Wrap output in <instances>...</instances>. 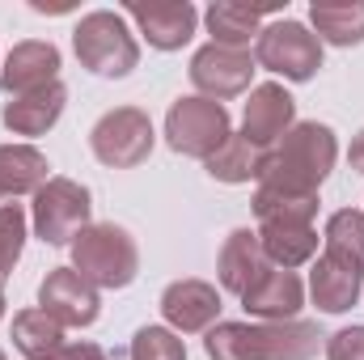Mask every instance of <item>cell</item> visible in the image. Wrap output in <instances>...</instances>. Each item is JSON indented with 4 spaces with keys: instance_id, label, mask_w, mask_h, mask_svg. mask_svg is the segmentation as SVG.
Here are the masks:
<instances>
[{
    "instance_id": "obj_1",
    "label": "cell",
    "mask_w": 364,
    "mask_h": 360,
    "mask_svg": "<svg viewBox=\"0 0 364 360\" xmlns=\"http://www.w3.org/2000/svg\"><path fill=\"white\" fill-rule=\"evenodd\" d=\"M335 162H339V140L326 123H292L263 153L259 186L284 195H318Z\"/></svg>"
},
{
    "instance_id": "obj_2",
    "label": "cell",
    "mask_w": 364,
    "mask_h": 360,
    "mask_svg": "<svg viewBox=\"0 0 364 360\" xmlns=\"http://www.w3.org/2000/svg\"><path fill=\"white\" fill-rule=\"evenodd\" d=\"M318 322H216L203 339L208 360H314L322 348Z\"/></svg>"
},
{
    "instance_id": "obj_3",
    "label": "cell",
    "mask_w": 364,
    "mask_h": 360,
    "mask_svg": "<svg viewBox=\"0 0 364 360\" xmlns=\"http://www.w3.org/2000/svg\"><path fill=\"white\" fill-rule=\"evenodd\" d=\"M255 216H259V246L272 268H301L318 255V195H284V191H255Z\"/></svg>"
},
{
    "instance_id": "obj_4",
    "label": "cell",
    "mask_w": 364,
    "mask_h": 360,
    "mask_svg": "<svg viewBox=\"0 0 364 360\" xmlns=\"http://www.w3.org/2000/svg\"><path fill=\"white\" fill-rule=\"evenodd\" d=\"M73 47H77V60L93 77H106V81H119L140 64V43L132 38L127 17L114 9L85 13L73 30Z\"/></svg>"
},
{
    "instance_id": "obj_5",
    "label": "cell",
    "mask_w": 364,
    "mask_h": 360,
    "mask_svg": "<svg viewBox=\"0 0 364 360\" xmlns=\"http://www.w3.org/2000/svg\"><path fill=\"white\" fill-rule=\"evenodd\" d=\"M73 268L90 280L93 288H127L140 275V250L132 233L114 221H102L77 233L73 242Z\"/></svg>"
},
{
    "instance_id": "obj_6",
    "label": "cell",
    "mask_w": 364,
    "mask_h": 360,
    "mask_svg": "<svg viewBox=\"0 0 364 360\" xmlns=\"http://www.w3.org/2000/svg\"><path fill=\"white\" fill-rule=\"evenodd\" d=\"M229 136H233V119L212 97H178L166 115V144L182 157L208 162Z\"/></svg>"
},
{
    "instance_id": "obj_7",
    "label": "cell",
    "mask_w": 364,
    "mask_h": 360,
    "mask_svg": "<svg viewBox=\"0 0 364 360\" xmlns=\"http://www.w3.org/2000/svg\"><path fill=\"white\" fill-rule=\"evenodd\" d=\"M153 119L140 110V106H114L106 110L90 132V149L93 157L110 170H136L140 162H149L153 153Z\"/></svg>"
},
{
    "instance_id": "obj_8",
    "label": "cell",
    "mask_w": 364,
    "mask_h": 360,
    "mask_svg": "<svg viewBox=\"0 0 364 360\" xmlns=\"http://www.w3.org/2000/svg\"><path fill=\"white\" fill-rule=\"evenodd\" d=\"M255 64L284 81H309L322 68V43L309 26L279 17L272 26H263V34L255 38Z\"/></svg>"
},
{
    "instance_id": "obj_9",
    "label": "cell",
    "mask_w": 364,
    "mask_h": 360,
    "mask_svg": "<svg viewBox=\"0 0 364 360\" xmlns=\"http://www.w3.org/2000/svg\"><path fill=\"white\" fill-rule=\"evenodd\" d=\"M93 199L81 182L51 179L34 195V233L47 246H73L81 229H90Z\"/></svg>"
},
{
    "instance_id": "obj_10",
    "label": "cell",
    "mask_w": 364,
    "mask_h": 360,
    "mask_svg": "<svg viewBox=\"0 0 364 360\" xmlns=\"http://www.w3.org/2000/svg\"><path fill=\"white\" fill-rule=\"evenodd\" d=\"M250 77H255V55L250 51H237V47L208 43L191 60V85L199 90V97H212L220 106L229 97L250 90Z\"/></svg>"
},
{
    "instance_id": "obj_11",
    "label": "cell",
    "mask_w": 364,
    "mask_h": 360,
    "mask_svg": "<svg viewBox=\"0 0 364 360\" xmlns=\"http://www.w3.org/2000/svg\"><path fill=\"white\" fill-rule=\"evenodd\" d=\"M38 309H47L64 331L68 327H93L102 314V297L77 268H55L38 284Z\"/></svg>"
},
{
    "instance_id": "obj_12",
    "label": "cell",
    "mask_w": 364,
    "mask_h": 360,
    "mask_svg": "<svg viewBox=\"0 0 364 360\" xmlns=\"http://www.w3.org/2000/svg\"><path fill=\"white\" fill-rule=\"evenodd\" d=\"M127 17L140 26L149 47L157 51H178L191 43L199 26V9L191 0H149V4H127Z\"/></svg>"
},
{
    "instance_id": "obj_13",
    "label": "cell",
    "mask_w": 364,
    "mask_h": 360,
    "mask_svg": "<svg viewBox=\"0 0 364 360\" xmlns=\"http://www.w3.org/2000/svg\"><path fill=\"white\" fill-rule=\"evenodd\" d=\"M161 318L170 322L174 335L212 331V322L220 318V292L208 280H174L161 292Z\"/></svg>"
},
{
    "instance_id": "obj_14",
    "label": "cell",
    "mask_w": 364,
    "mask_h": 360,
    "mask_svg": "<svg viewBox=\"0 0 364 360\" xmlns=\"http://www.w3.org/2000/svg\"><path fill=\"white\" fill-rule=\"evenodd\" d=\"M292 119H296V102H292V93L284 90V85H255L250 90V102H246V110H242V136L255 144V149H272L275 140L292 127Z\"/></svg>"
},
{
    "instance_id": "obj_15",
    "label": "cell",
    "mask_w": 364,
    "mask_h": 360,
    "mask_svg": "<svg viewBox=\"0 0 364 360\" xmlns=\"http://www.w3.org/2000/svg\"><path fill=\"white\" fill-rule=\"evenodd\" d=\"M60 81V47L55 43H43V38H30V43H17L0 68V90L9 97H21V93H34L43 85Z\"/></svg>"
},
{
    "instance_id": "obj_16",
    "label": "cell",
    "mask_w": 364,
    "mask_h": 360,
    "mask_svg": "<svg viewBox=\"0 0 364 360\" xmlns=\"http://www.w3.org/2000/svg\"><path fill=\"white\" fill-rule=\"evenodd\" d=\"M242 305L246 314H255L259 322H288L301 314L305 305V284L296 271H284V268H267L259 284H250L242 292Z\"/></svg>"
},
{
    "instance_id": "obj_17",
    "label": "cell",
    "mask_w": 364,
    "mask_h": 360,
    "mask_svg": "<svg viewBox=\"0 0 364 360\" xmlns=\"http://www.w3.org/2000/svg\"><path fill=\"white\" fill-rule=\"evenodd\" d=\"M64 102H68V90L60 81H51V85H43V90H34V93L9 97L4 110H0V123L13 136H43V132H51L60 123Z\"/></svg>"
},
{
    "instance_id": "obj_18",
    "label": "cell",
    "mask_w": 364,
    "mask_h": 360,
    "mask_svg": "<svg viewBox=\"0 0 364 360\" xmlns=\"http://www.w3.org/2000/svg\"><path fill=\"white\" fill-rule=\"evenodd\" d=\"M272 268L263 246H259V233L255 229H233L220 246V259H216V275H220V288L242 297L250 284L263 280V271Z\"/></svg>"
},
{
    "instance_id": "obj_19",
    "label": "cell",
    "mask_w": 364,
    "mask_h": 360,
    "mask_svg": "<svg viewBox=\"0 0 364 360\" xmlns=\"http://www.w3.org/2000/svg\"><path fill=\"white\" fill-rule=\"evenodd\" d=\"M272 13H284V4H242V0H216V4L203 13V21H208V30H212V43L246 51V43L263 34V17H272Z\"/></svg>"
},
{
    "instance_id": "obj_20",
    "label": "cell",
    "mask_w": 364,
    "mask_h": 360,
    "mask_svg": "<svg viewBox=\"0 0 364 360\" xmlns=\"http://www.w3.org/2000/svg\"><path fill=\"white\" fill-rule=\"evenodd\" d=\"M360 288H364V271L348 268L331 255H318V263L309 271V297L322 314H348L360 301Z\"/></svg>"
},
{
    "instance_id": "obj_21",
    "label": "cell",
    "mask_w": 364,
    "mask_h": 360,
    "mask_svg": "<svg viewBox=\"0 0 364 360\" xmlns=\"http://www.w3.org/2000/svg\"><path fill=\"white\" fill-rule=\"evenodd\" d=\"M51 182V166L34 144H0V199L38 195Z\"/></svg>"
},
{
    "instance_id": "obj_22",
    "label": "cell",
    "mask_w": 364,
    "mask_h": 360,
    "mask_svg": "<svg viewBox=\"0 0 364 360\" xmlns=\"http://www.w3.org/2000/svg\"><path fill=\"white\" fill-rule=\"evenodd\" d=\"M309 21L318 30V43H331V47L364 43V0H314Z\"/></svg>"
},
{
    "instance_id": "obj_23",
    "label": "cell",
    "mask_w": 364,
    "mask_h": 360,
    "mask_svg": "<svg viewBox=\"0 0 364 360\" xmlns=\"http://www.w3.org/2000/svg\"><path fill=\"white\" fill-rule=\"evenodd\" d=\"M13 348L26 360H60L64 344V327L47 314V309H21L13 314Z\"/></svg>"
},
{
    "instance_id": "obj_24",
    "label": "cell",
    "mask_w": 364,
    "mask_h": 360,
    "mask_svg": "<svg viewBox=\"0 0 364 360\" xmlns=\"http://www.w3.org/2000/svg\"><path fill=\"white\" fill-rule=\"evenodd\" d=\"M203 170L216 182H229V186L250 182V179H259V170H263V149H255L246 136H229V140L203 162Z\"/></svg>"
},
{
    "instance_id": "obj_25",
    "label": "cell",
    "mask_w": 364,
    "mask_h": 360,
    "mask_svg": "<svg viewBox=\"0 0 364 360\" xmlns=\"http://www.w3.org/2000/svg\"><path fill=\"white\" fill-rule=\"evenodd\" d=\"M322 255H331V259H339L348 268L364 271V212L339 208L326 221V250Z\"/></svg>"
},
{
    "instance_id": "obj_26",
    "label": "cell",
    "mask_w": 364,
    "mask_h": 360,
    "mask_svg": "<svg viewBox=\"0 0 364 360\" xmlns=\"http://www.w3.org/2000/svg\"><path fill=\"white\" fill-rule=\"evenodd\" d=\"M26 250V208L21 203H0V284L17 268Z\"/></svg>"
},
{
    "instance_id": "obj_27",
    "label": "cell",
    "mask_w": 364,
    "mask_h": 360,
    "mask_svg": "<svg viewBox=\"0 0 364 360\" xmlns=\"http://www.w3.org/2000/svg\"><path fill=\"white\" fill-rule=\"evenodd\" d=\"M132 360H186V344L170 327H140L132 335V348H127Z\"/></svg>"
},
{
    "instance_id": "obj_28",
    "label": "cell",
    "mask_w": 364,
    "mask_h": 360,
    "mask_svg": "<svg viewBox=\"0 0 364 360\" xmlns=\"http://www.w3.org/2000/svg\"><path fill=\"white\" fill-rule=\"evenodd\" d=\"M326 360H364V327H343L326 335Z\"/></svg>"
},
{
    "instance_id": "obj_29",
    "label": "cell",
    "mask_w": 364,
    "mask_h": 360,
    "mask_svg": "<svg viewBox=\"0 0 364 360\" xmlns=\"http://www.w3.org/2000/svg\"><path fill=\"white\" fill-rule=\"evenodd\" d=\"M60 360H114L106 348H97V344H90V339H77V344H68L64 352H60Z\"/></svg>"
},
{
    "instance_id": "obj_30",
    "label": "cell",
    "mask_w": 364,
    "mask_h": 360,
    "mask_svg": "<svg viewBox=\"0 0 364 360\" xmlns=\"http://www.w3.org/2000/svg\"><path fill=\"white\" fill-rule=\"evenodd\" d=\"M348 162H352L356 174H364V127L356 132V140H352V149H348Z\"/></svg>"
},
{
    "instance_id": "obj_31",
    "label": "cell",
    "mask_w": 364,
    "mask_h": 360,
    "mask_svg": "<svg viewBox=\"0 0 364 360\" xmlns=\"http://www.w3.org/2000/svg\"><path fill=\"white\" fill-rule=\"evenodd\" d=\"M0 318H4V288H0Z\"/></svg>"
},
{
    "instance_id": "obj_32",
    "label": "cell",
    "mask_w": 364,
    "mask_h": 360,
    "mask_svg": "<svg viewBox=\"0 0 364 360\" xmlns=\"http://www.w3.org/2000/svg\"><path fill=\"white\" fill-rule=\"evenodd\" d=\"M0 360H4V352H0Z\"/></svg>"
}]
</instances>
